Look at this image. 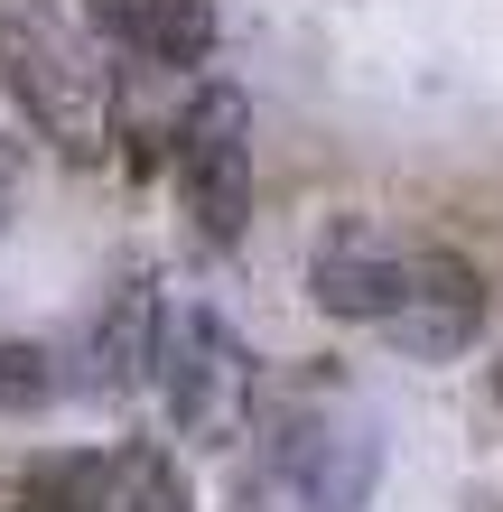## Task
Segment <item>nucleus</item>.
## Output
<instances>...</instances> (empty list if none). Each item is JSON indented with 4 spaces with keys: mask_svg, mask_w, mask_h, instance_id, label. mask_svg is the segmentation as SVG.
I'll list each match as a JSON object with an SVG mask.
<instances>
[{
    "mask_svg": "<svg viewBox=\"0 0 503 512\" xmlns=\"http://www.w3.org/2000/svg\"><path fill=\"white\" fill-rule=\"evenodd\" d=\"M494 382H503V373H494Z\"/></svg>",
    "mask_w": 503,
    "mask_h": 512,
    "instance_id": "ddd939ff",
    "label": "nucleus"
},
{
    "mask_svg": "<svg viewBox=\"0 0 503 512\" xmlns=\"http://www.w3.org/2000/svg\"><path fill=\"white\" fill-rule=\"evenodd\" d=\"M84 512H187V475H177V457H159V447H112Z\"/></svg>",
    "mask_w": 503,
    "mask_h": 512,
    "instance_id": "1a4fd4ad",
    "label": "nucleus"
},
{
    "mask_svg": "<svg viewBox=\"0 0 503 512\" xmlns=\"http://www.w3.org/2000/svg\"><path fill=\"white\" fill-rule=\"evenodd\" d=\"M103 28L150 75H196L205 56H215V0H112Z\"/></svg>",
    "mask_w": 503,
    "mask_h": 512,
    "instance_id": "0eeeda50",
    "label": "nucleus"
},
{
    "mask_svg": "<svg viewBox=\"0 0 503 512\" xmlns=\"http://www.w3.org/2000/svg\"><path fill=\"white\" fill-rule=\"evenodd\" d=\"M0 94L66 159H94L112 140V75L94 66V38L66 10H47V0H10L0 10Z\"/></svg>",
    "mask_w": 503,
    "mask_h": 512,
    "instance_id": "f257e3e1",
    "label": "nucleus"
},
{
    "mask_svg": "<svg viewBox=\"0 0 503 512\" xmlns=\"http://www.w3.org/2000/svg\"><path fill=\"white\" fill-rule=\"evenodd\" d=\"M271 457H280V485L299 494L308 512H354L373 494V475H382V438L327 391V401H299L280 419Z\"/></svg>",
    "mask_w": 503,
    "mask_h": 512,
    "instance_id": "7ed1b4c3",
    "label": "nucleus"
},
{
    "mask_svg": "<svg viewBox=\"0 0 503 512\" xmlns=\"http://www.w3.org/2000/svg\"><path fill=\"white\" fill-rule=\"evenodd\" d=\"M103 10H112V0H103Z\"/></svg>",
    "mask_w": 503,
    "mask_h": 512,
    "instance_id": "f8f14e48",
    "label": "nucleus"
},
{
    "mask_svg": "<svg viewBox=\"0 0 503 512\" xmlns=\"http://www.w3.org/2000/svg\"><path fill=\"white\" fill-rule=\"evenodd\" d=\"M56 401V364H47V345H28V336H0V410H47Z\"/></svg>",
    "mask_w": 503,
    "mask_h": 512,
    "instance_id": "9d476101",
    "label": "nucleus"
},
{
    "mask_svg": "<svg viewBox=\"0 0 503 512\" xmlns=\"http://www.w3.org/2000/svg\"><path fill=\"white\" fill-rule=\"evenodd\" d=\"M177 196H187L196 243H243V224H252V103L233 84H205L177 112Z\"/></svg>",
    "mask_w": 503,
    "mask_h": 512,
    "instance_id": "f03ea898",
    "label": "nucleus"
},
{
    "mask_svg": "<svg viewBox=\"0 0 503 512\" xmlns=\"http://www.w3.org/2000/svg\"><path fill=\"white\" fill-rule=\"evenodd\" d=\"M159 345H168V326H159V298H150V289H131L122 308L103 317V336H94V382H103V391H131V382H150V373H159Z\"/></svg>",
    "mask_w": 503,
    "mask_h": 512,
    "instance_id": "6e6552de",
    "label": "nucleus"
},
{
    "mask_svg": "<svg viewBox=\"0 0 503 512\" xmlns=\"http://www.w3.org/2000/svg\"><path fill=\"white\" fill-rule=\"evenodd\" d=\"M401 280H410V243L392 224H373V215H336L327 233H317V252H308L317 308L345 317V326H382L392 298H401Z\"/></svg>",
    "mask_w": 503,
    "mask_h": 512,
    "instance_id": "423d86ee",
    "label": "nucleus"
},
{
    "mask_svg": "<svg viewBox=\"0 0 503 512\" xmlns=\"http://www.w3.org/2000/svg\"><path fill=\"white\" fill-rule=\"evenodd\" d=\"M159 391H168V410H177L187 438H233L243 410H252V354H243V336H233L224 317H205V308L177 317L168 345H159Z\"/></svg>",
    "mask_w": 503,
    "mask_h": 512,
    "instance_id": "20e7f679",
    "label": "nucleus"
},
{
    "mask_svg": "<svg viewBox=\"0 0 503 512\" xmlns=\"http://www.w3.org/2000/svg\"><path fill=\"white\" fill-rule=\"evenodd\" d=\"M0 196H10V159H0Z\"/></svg>",
    "mask_w": 503,
    "mask_h": 512,
    "instance_id": "9b49d317",
    "label": "nucleus"
},
{
    "mask_svg": "<svg viewBox=\"0 0 503 512\" xmlns=\"http://www.w3.org/2000/svg\"><path fill=\"white\" fill-rule=\"evenodd\" d=\"M476 326H485L476 261L448 252V243H410V280L392 298V317H382V336H392L410 364H448V354L476 345Z\"/></svg>",
    "mask_w": 503,
    "mask_h": 512,
    "instance_id": "39448f33",
    "label": "nucleus"
}]
</instances>
